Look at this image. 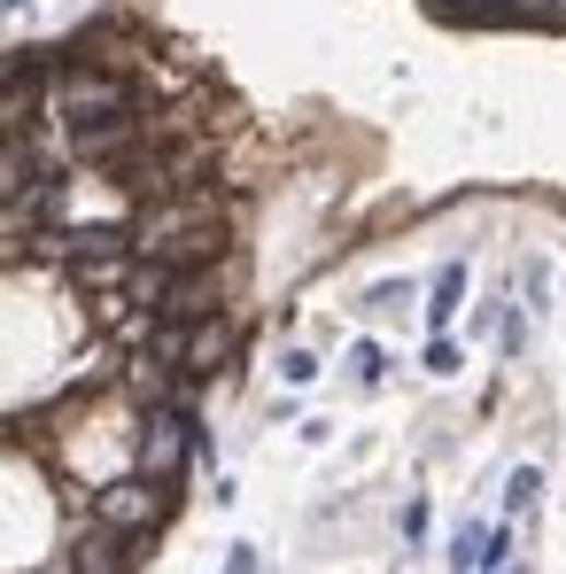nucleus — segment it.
Wrapping results in <instances>:
<instances>
[{
  "label": "nucleus",
  "instance_id": "13",
  "mask_svg": "<svg viewBox=\"0 0 566 574\" xmlns=\"http://www.w3.org/2000/svg\"><path fill=\"white\" fill-rule=\"evenodd\" d=\"M412 303V280H380L373 295H365V311H403Z\"/></svg>",
  "mask_w": 566,
  "mask_h": 574
},
{
  "label": "nucleus",
  "instance_id": "1",
  "mask_svg": "<svg viewBox=\"0 0 566 574\" xmlns=\"http://www.w3.org/2000/svg\"><path fill=\"white\" fill-rule=\"evenodd\" d=\"M117 117H140V94L125 86V78L94 70V62L62 70V125L70 132H94V125H117Z\"/></svg>",
  "mask_w": 566,
  "mask_h": 574
},
{
  "label": "nucleus",
  "instance_id": "4",
  "mask_svg": "<svg viewBox=\"0 0 566 574\" xmlns=\"http://www.w3.org/2000/svg\"><path fill=\"white\" fill-rule=\"evenodd\" d=\"M225 358H233V326H225L217 311L194 318V326H187V342H179V373H217Z\"/></svg>",
  "mask_w": 566,
  "mask_h": 574
},
{
  "label": "nucleus",
  "instance_id": "5",
  "mask_svg": "<svg viewBox=\"0 0 566 574\" xmlns=\"http://www.w3.org/2000/svg\"><path fill=\"white\" fill-rule=\"evenodd\" d=\"M435 16L443 24H558L551 9H512V0H465V9L458 0H435Z\"/></svg>",
  "mask_w": 566,
  "mask_h": 574
},
{
  "label": "nucleus",
  "instance_id": "11",
  "mask_svg": "<svg viewBox=\"0 0 566 574\" xmlns=\"http://www.w3.org/2000/svg\"><path fill=\"white\" fill-rule=\"evenodd\" d=\"M350 373H357V388H380V373H388V350H380V342H357V350H350Z\"/></svg>",
  "mask_w": 566,
  "mask_h": 574
},
{
  "label": "nucleus",
  "instance_id": "3",
  "mask_svg": "<svg viewBox=\"0 0 566 574\" xmlns=\"http://www.w3.org/2000/svg\"><path fill=\"white\" fill-rule=\"evenodd\" d=\"M194 427H202V420H187L179 403H155V420H148V435H140V473H148V481H172V473L187 466V450H194Z\"/></svg>",
  "mask_w": 566,
  "mask_h": 574
},
{
  "label": "nucleus",
  "instance_id": "14",
  "mask_svg": "<svg viewBox=\"0 0 566 574\" xmlns=\"http://www.w3.org/2000/svg\"><path fill=\"white\" fill-rule=\"evenodd\" d=\"M280 373H287V380H318V358H310V350H287Z\"/></svg>",
  "mask_w": 566,
  "mask_h": 574
},
{
  "label": "nucleus",
  "instance_id": "16",
  "mask_svg": "<svg viewBox=\"0 0 566 574\" xmlns=\"http://www.w3.org/2000/svg\"><path fill=\"white\" fill-rule=\"evenodd\" d=\"M497 574H528V566H497Z\"/></svg>",
  "mask_w": 566,
  "mask_h": 574
},
{
  "label": "nucleus",
  "instance_id": "9",
  "mask_svg": "<svg viewBox=\"0 0 566 574\" xmlns=\"http://www.w3.org/2000/svg\"><path fill=\"white\" fill-rule=\"evenodd\" d=\"M535 497H543V473H535V466H512V481H505V513H535Z\"/></svg>",
  "mask_w": 566,
  "mask_h": 574
},
{
  "label": "nucleus",
  "instance_id": "15",
  "mask_svg": "<svg viewBox=\"0 0 566 574\" xmlns=\"http://www.w3.org/2000/svg\"><path fill=\"white\" fill-rule=\"evenodd\" d=\"M225 574H257V543H233V559H225Z\"/></svg>",
  "mask_w": 566,
  "mask_h": 574
},
{
  "label": "nucleus",
  "instance_id": "12",
  "mask_svg": "<svg viewBox=\"0 0 566 574\" xmlns=\"http://www.w3.org/2000/svg\"><path fill=\"white\" fill-rule=\"evenodd\" d=\"M458 365H465V358H458V342H450V335H435V342H427V373H435V380H450Z\"/></svg>",
  "mask_w": 566,
  "mask_h": 574
},
{
  "label": "nucleus",
  "instance_id": "10",
  "mask_svg": "<svg viewBox=\"0 0 566 574\" xmlns=\"http://www.w3.org/2000/svg\"><path fill=\"white\" fill-rule=\"evenodd\" d=\"M481 536H490L481 520H465V528L450 536V574H473V566H481Z\"/></svg>",
  "mask_w": 566,
  "mask_h": 574
},
{
  "label": "nucleus",
  "instance_id": "7",
  "mask_svg": "<svg viewBox=\"0 0 566 574\" xmlns=\"http://www.w3.org/2000/svg\"><path fill=\"white\" fill-rule=\"evenodd\" d=\"M47 179V163L32 155V140H0V202H16Z\"/></svg>",
  "mask_w": 566,
  "mask_h": 574
},
{
  "label": "nucleus",
  "instance_id": "6",
  "mask_svg": "<svg viewBox=\"0 0 566 574\" xmlns=\"http://www.w3.org/2000/svg\"><path fill=\"white\" fill-rule=\"evenodd\" d=\"M70 574H132V536H117V528H94L86 543H78Z\"/></svg>",
  "mask_w": 566,
  "mask_h": 574
},
{
  "label": "nucleus",
  "instance_id": "8",
  "mask_svg": "<svg viewBox=\"0 0 566 574\" xmlns=\"http://www.w3.org/2000/svg\"><path fill=\"white\" fill-rule=\"evenodd\" d=\"M465 311V265L450 257L443 272H435V288H427V326H435V335H443V326Z\"/></svg>",
  "mask_w": 566,
  "mask_h": 574
},
{
  "label": "nucleus",
  "instance_id": "2",
  "mask_svg": "<svg viewBox=\"0 0 566 574\" xmlns=\"http://www.w3.org/2000/svg\"><path fill=\"white\" fill-rule=\"evenodd\" d=\"M164 505H172V489H164V481H148V473H125V481H109L102 497H94L102 528H117V536L155 528V520H164Z\"/></svg>",
  "mask_w": 566,
  "mask_h": 574
}]
</instances>
